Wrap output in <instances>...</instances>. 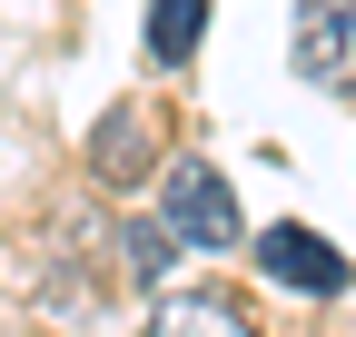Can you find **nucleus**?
<instances>
[{
  "label": "nucleus",
  "instance_id": "1",
  "mask_svg": "<svg viewBox=\"0 0 356 337\" xmlns=\"http://www.w3.org/2000/svg\"><path fill=\"white\" fill-rule=\"evenodd\" d=\"M159 228L178 248H238L248 238L238 198H228V179H218L208 159H159Z\"/></svg>",
  "mask_w": 356,
  "mask_h": 337
},
{
  "label": "nucleus",
  "instance_id": "2",
  "mask_svg": "<svg viewBox=\"0 0 356 337\" xmlns=\"http://www.w3.org/2000/svg\"><path fill=\"white\" fill-rule=\"evenodd\" d=\"M287 60H297V79H317V90H356V0H297Z\"/></svg>",
  "mask_w": 356,
  "mask_h": 337
},
{
  "label": "nucleus",
  "instance_id": "3",
  "mask_svg": "<svg viewBox=\"0 0 356 337\" xmlns=\"http://www.w3.org/2000/svg\"><path fill=\"white\" fill-rule=\"evenodd\" d=\"M257 268L267 278H287V288H307V298H337V288L356 278L337 248L317 238V228H297V219H277V228H257Z\"/></svg>",
  "mask_w": 356,
  "mask_h": 337
},
{
  "label": "nucleus",
  "instance_id": "4",
  "mask_svg": "<svg viewBox=\"0 0 356 337\" xmlns=\"http://www.w3.org/2000/svg\"><path fill=\"white\" fill-rule=\"evenodd\" d=\"M149 337H257V318L228 288H159L149 298Z\"/></svg>",
  "mask_w": 356,
  "mask_h": 337
},
{
  "label": "nucleus",
  "instance_id": "5",
  "mask_svg": "<svg viewBox=\"0 0 356 337\" xmlns=\"http://www.w3.org/2000/svg\"><path fill=\"white\" fill-rule=\"evenodd\" d=\"M139 159H149V119L139 109H119L99 139H89V168H99V189H129L139 179Z\"/></svg>",
  "mask_w": 356,
  "mask_h": 337
},
{
  "label": "nucleus",
  "instance_id": "6",
  "mask_svg": "<svg viewBox=\"0 0 356 337\" xmlns=\"http://www.w3.org/2000/svg\"><path fill=\"white\" fill-rule=\"evenodd\" d=\"M198 30H208V0H149V60H188L198 50Z\"/></svg>",
  "mask_w": 356,
  "mask_h": 337
}]
</instances>
